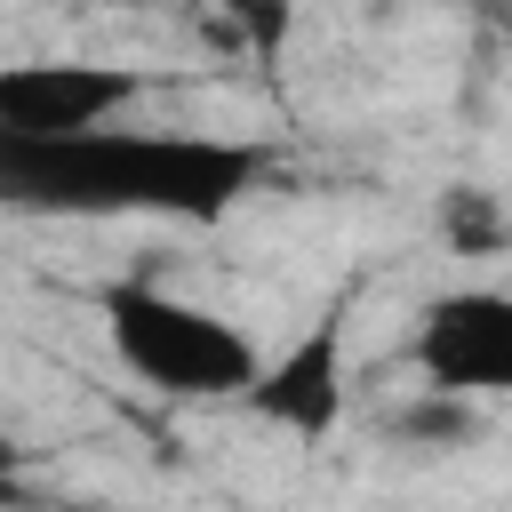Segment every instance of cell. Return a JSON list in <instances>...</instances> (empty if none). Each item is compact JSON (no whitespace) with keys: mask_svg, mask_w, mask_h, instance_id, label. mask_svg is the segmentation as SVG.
<instances>
[{"mask_svg":"<svg viewBox=\"0 0 512 512\" xmlns=\"http://www.w3.org/2000/svg\"><path fill=\"white\" fill-rule=\"evenodd\" d=\"M344 400H352V360H344V304H328L296 344H280L264 360V376L248 384L240 416L264 424V432H288V440H328L344 424Z\"/></svg>","mask_w":512,"mask_h":512,"instance_id":"obj_5","label":"cell"},{"mask_svg":"<svg viewBox=\"0 0 512 512\" xmlns=\"http://www.w3.org/2000/svg\"><path fill=\"white\" fill-rule=\"evenodd\" d=\"M152 96L144 64H104V56H40L0 72V144H64L88 128H120L128 104Z\"/></svg>","mask_w":512,"mask_h":512,"instance_id":"obj_3","label":"cell"},{"mask_svg":"<svg viewBox=\"0 0 512 512\" xmlns=\"http://www.w3.org/2000/svg\"><path fill=\"white\" fill-rule=\"evenodd\" d=\"M264 184H280V152L264 136L208 128H88L64 144H0V200L16 216H160V224H224Z\"/></svg>","mask_w":512,"mask_h":512,"instance_id":"obj_1","label":"cell"},{"mask_svg":"<svg viewBox=\"0 0 512 512\" xmlns=\"http://www.w3.org/2000/svg\"><path fill=\"white\" fill-rule=\"evenodd\" d=\"M224 16H232V32H240L256 56H280V40H288V24H296L288 0H224Z\"/></svg>","mask_w":512,"mask_h":512,"instance_id":"obj_7","label":"cell"},{"mask_svg":"<svg viewBox=\"0 0 512 512\" xmlns=\"http://www.w3.org/2000/svg\"><path fill=\"white\" fill-rule=\"evenodd\" d=\"M96 320H104L112 360H120L144 392H160V400H176V408H216V400L240 408L248 384L264 376L256 344H248L216 304H192V296H176V288H160V280H112V288L96 296Z\"/></svg>","mask_w":512,"mask_h":512,"instance_id":"obj_2","label":"cell"},{"mask_svg":"<svg viewBox=\"0 0 512 512\" xmlns=\"http://www.w3.org/2000/svg\"><path fill=\"white\" fill-rule=\"evenodd\" d=\"M408 360L424 376V392L440 400H512V288H440L416 312Z\"/></svg>","mask_w":512,"mask_h":512,"instance_id":"obj_4","label":"cell"},{"mask_svg":"<svg viewBox=\"0 0 512 512\" xmlns=\"http://www.w3.org/2000/svg\"><path fill=\"white\" fill-rule=\"evenodd\" d=\"M440 224H448V248H472V256H480V248H496V240L512 232V224L488 208V192H472V184H464V192H448Z\"/></svg>","mask_w":512,"mask_h":512,"instance_id":"obj_6","label":"cell"}]
</instances>
